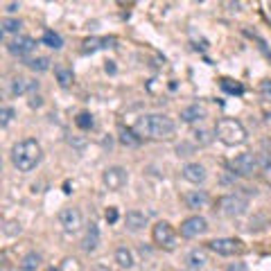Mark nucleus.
<instances>
[{
  "instance_id": "nucleus-1",
  "label": "nucleus",
  "mask_w": 271,
  "mask_h": 271,
  "mask_svg": "<svg viewBox=\"0 0 271 271\" xmlns=\"http://www.w3.org/2000/svg\"><path fill=\"white\" fill-rule=\"evenodd\" d=\"M9 156H12V165L18 172H32V170L39 167L41 159H43V149H41L39 140L23 138L12 147V154Z\"/></svg>"
},
{
  "instance_id": "nucleus-2",
  "label": "nucleus",
  "mask_w": 271,
  "mask_h": 271,
  "mask_svg": "<svg viewBox=\"0 0 271 271\" xmlns=\"http://www.w3.org/2000/svg\"><path fill=\"white\" fill-rule=\"evenodd\" d=\"M174 120L163 115V113H149L143 115L136 125V131L140 133V138H154V140H165L174 133Z\"/></svg>"
},
{
  "instance_id": "nucleus-3",
  "label": "nucleus",
  "mask_w": 271,
  "mask_h": 271,
  "mask_svg": "<svg viewBox=\"0 0 271 271\" xmlns=\"http://www.w3.org/2000/svg\"><path fill=\"white\" fill-rule=\"evenodd\" d=\"M215 136H217L224 145L228 147H235V145H242L246 140V129L242 127V122L235 118H222L215 125Z\"/></svg>"
},
{
  "instance_id": "nucleus-4",
  "label": "nucleus",
  "mask_w": 271,
  "mask_h": 271,
  "mask_svg": "<svg viewBox=\"0 0 271 271\" xmlns=\"http://www.w3.org/2000/svg\"><path fill=\"white\" fill-rule=\"evenodd\" d=\"M217 208L222 215H226V217H242L246 212V208H249V201H246L244 197H239V194H224V197H219L217 201Z\"/></svg>"
},
{
  "instance_id": "nucleus-5",
  "label": "nucleus",
  "mask_w": 271,
  "mask_h": 271,
  "mask_svg": "<svg viewBox=\"0 0 271 271\" xmlns=\"http://www.w3.org/2000/svg\"><path fill=\"white\" fill-rule=\"evenodd\" d=\"M208 249L217 255H224V258H231V255H239L244 251V244L235 238H217L208 242Z\"/></svg>"
},
{
  "instance_id": "nucleus-6",
  "label": "nucleus",
  "mask_w": 271,
  "mask_h": 271,
  "mask_svg": "<svg viewBox=\"0 0 271 271\" xmlns=\"http://www.w3.org/2000/svg\"><path fill=\"white\" fill-rule=\"evenodd\" d=\"M152 238H154V244L160 246V249H167L172 251L176 246V235H174V228L167 222H156L152 228Z\"/></svg>"
},
{
  "instance_id": "nucleus-7",
  "label": "nucleus",
  "mask_w": 271,
  "mask_h": 271,
  "mask_svg": "<svg viewBox=\"0 0 271 271\" xmlns=\"http://www.w3.org/2000/svg\"><path fill=\"white\" fill-rule=\"evenodd\" d=\"M231 167L239 176H253V174L260 170V163H258V154H251V152H244L235 156L231 163Z\"/></svg>"
},
{
  "instance_id": "nucleus-8",
  "label": "nucleus",
  "mask_w": 271,
  "mask_h": 271,
  "mask_svg": "<svg viewBox=\"0 0 271 271\" xmlns=\"http://www.w3.org/2000/svg\"><path fill=\"white\" fill-rule=\"evenodd\" d=\"M179 231H181V238H185V239L199 238V235H204V233L208 231V222H206L201 215H192V217L181 222Z\"/></svg>"
},
{
  "instance_id": "nucleus-9",
  "label": "nucleus",
  "mask_w": 271,
  "mask_h": 271,
  "mask_svg": "<svg viewBox=\"0 0 271 271\" xmlns=\"http://www.w3.org/2000/svg\"><path fill=\"white\" fill-rule=\"evenodd\" d=\"M102 181H104V185L109 190H120V188L127 183V170L120 165L106 167L104 174H102Z\"/></svg>"
},
{
  "instance_id": "nucleus-10",
  "label": "nucleus",
  "mask_w": 271,
  "mask_h": 271,
  "mask_svg": "<svg viewBox=\"0 0 271 271\" xmlns=\"http://www.w3.org/2000/svg\"><path fill=\"white\" fill-rule=\"evenodd\" d=\"M59 224L66 233H77L81 228V212L80 208H64L59 212Z\"/></svg>"
},
{
  "instance_id": "nucleus-11",
  "label": "nucleus",
  "mask_w": 271,
  "mask_h": 271,
  "mask_svg": "<svg viewBox=\"0 0 271 271\" xmlns=\"http://www.w3.org/2000/svg\"><path fill=\"white\" fill-rule=\"evenodd\" d=\"M36 48V41L32 36H16L14 41L7 43V52L14 54V57H27Z\"/></svg>"
},
{
  "instance_id": "nucleus-12",
  "label": "nucleus",
  "mask_w": 271,
  "mask_h": 271,
  "mask_svg": "<svg viewBox=\"0 0 271 271\" xmlns=\"http://www.w3.org/2000/svg\"><path fill=\"white\" fill-rule=\"evenodd\" d=\"M34 91H39V81L36 80H25V77H14L12 86H9V93H12L14 97L25 95V93H34Z\"/></svg>"
},
{
  "instance_id": "nucleus-13",
  "label": "nucleus",
  "mask_w": 271,
  "mask_h": 271,
  "mask_svg": "<svg viewBox=\"0 0 271 271\" xmlns=\"http://www.w3.org/2000/svg\"><path fill=\"white\" fill-rule=\"evenodd\" d=\"M181 174H183L185 181H190V183H204L206 181V167L201 165V163H188V165H183V170H181Z\"/></svg>"
},
{
  "instance_id": "nucleus-14",
  "label": "nucleus",
  "mask_w": 271,
  "mask_h": 271,
  "mask_svg": "<svg viewBox=\"0 0 271 271\" xmlns=\"http://www.w3.org/2000/svg\"><path fill=\"white\" fill-rule=\"evenodd\" d=\"M183 201L190 210H199V208H206V206H208L210 197H208V192L206 190H190V192H185Z\"/></svg>"
},
{
  "instance_id": "nucleus-15",
  "label": "nucleus",
  "mask_w": 271,
  "mask_h": 271,
  "mask_svg": "<svg viewBox=\"0 0 271 271\" xmlns=\"http://www.w3.org/2000/svg\"><path fill=\"white\" fill-rule=\"evenodd\" d=\"M118 140L125 147H140V145H143L140 133L136 131V129H131V127H125V125L118 127Z\"/></svg>"
},
{
  "instance_id": "nucleus-16",
  "label": "nucleus",
  "mask_w": 271,
  "mask_h": 271,
  "mask_svg": "<svg viewBox=\"0 0 271 271\" xmlns=\"http://www.w3.org/2000/svg\"><path fill=\"white\" fill-rule=\"evenodd\" d=\"M125 226H127V231H131V233L143 231L147 226V215L140 210H129L125 215Z\"/></svg>"
},
{
  "instance_id": "nucleus-17",
  "label": "nucleus",
  "mask_w": 271,
  "mask_h": 271,
  "mask_svg": "<svg viewBox=\"0 0 271 271\" xmlns=\"http://www.w3.org/2000/svg\"><path fill=\"white\" fill-rule=\"evenodd\" d=\"M97 246H99V228H97V224H91L86 228L84 239H81V249L86 253H93V251H97Z\"/></svg>"
},
{
  "instance_id": "nucleus-18",
  "label": "nucleus",
  "mask_w": 271,
  "mask_h": 271,
  "mask_svg": "<svg viewBox=\"0 0 271 271\" xmlns=\"http://www.w3.org/2000/svg\"><path fill=\"white\" fill-rule=\"evenodd\" d=\"M113 43H115V39H113V36H109V39L91 36V39L84 41V48H81V52L88 54V52H95V50H99V48H113Z\"/></svg>"
},
{
  "instance_id": "nucleus-19",
  "label": "nucleus",
  "mask_w": 271,
  "mask_h": 271,
  "mask_svg": "<svg viewBox=\"0 0 271 271\" xmlns=\"http://www.w3.org/2000/svg\"><path fill=\"white\" fill-rule=\"evenodd\" d=\"M185 262H188V267H190L192 271H199L204 269L206 262H208V258H206V251H199V249H192L188 255H185Z\"/></svg>"
},
{
  "instance_id": "nucleus-20",
  "label": "nucleus",
  "mask_w": 271,
  "mask_h": 271,
  "mask_svg": "<svg viewBox=\"0 0 271 271\" xmlns=\"http://www.w3.org/2000/svg\"><path fill=\"white\" fill-rule=\"evenodd\" d=\"M204 115H206V111L199 104H190V106H185L183 111H181V120H183V122H188V125H192V122L201 120Z\"/></svg>"
},
{
  "instance_id": "nucleus-21",
  "label": "nucleus",
  "mask_w": 271,
  "mask_h": 271,
  "mask_svg": "<svg viewBox=\"0 0 271 271\" xmlns=\"http://www.w3.org/2000/svg\"><path fill=\"white\" fill-rule=\"evenodd\" d=\"M39 267H41V255L36 251H30L27 255H23L18 271H39Z\"/></svg>"
},
{
  "instance_id": "nucleus-22",
  "label": "nucleus",
  "mask_w": 271,
  "mask_h": 271,
  "mask_svg": "<svg viewBox=\"0 0 271 271\" xmlns=\"http://www.w3.org/2000/svg\"><path fill=\"white\" fill-rule=\"evenodd\" d=\"M54 77H57L61 88H68L73 84V70L68 66H64V64H57V66H54Z\"/></svg>"
},
{
  "instance_id": "nucleus-23",
  "label": "nucleus",
  "mask_w": 271,
  "mask_h": 271,
  "mask_svg": "<svg viewBox=\"0 0 271 271\" xmlns=\"http://www.w3.org/2000/svg\"><path fill=\"white\" fill-rule=\"evenodd\" d=\"M115 262H118L122 269H131V267L136 265L131 249H127V246H120L118 251H115Z\"/></svg>"
},
{
  "instance_id": "nucleus-24",
  "label": "nucleus",
  "mask_w": 271,
  "mask_h": 271,
  "mask_svg": "<svg viewBox=\"0 0 271 271\" xmlns=\"http://www.w3.org/2000/svg\"><path fill=\"white\" fill-rule=\"evenodd\" d=\"M41 41H43V46L52 48V50H61V48H64V39H61V34L59 32H52V30H46Z\"/></svg>"
},
{
  "instance_id": "nucleus-25",
  "label": "nucleus",
  "mask_w": 271,
  "mask_h": 271,
  "mask_svg": "<svg viewBox=\"0 0 271 271\" xmlns=\"http://www.w3.org/2000/svg\"><path fill=\"white\" fill-rule=\"evenodd\" d=\"M219 86H222L224 93H228V95H244V86L235 80H228V77H224V80L219 81Z\"/></svg>"
},
{
  "instance_id": "nucleus-26",
  "label": "nucleus",
  "mask_w": 271,
  "mask_h": 271,
  "mask_svg": "<svg viewBox=\"0 0 271 271\" xmlns=\"http://www.w3.org/2000/svg\"><path fill=\"white\" fill-rule=\"evenodd\" d=\"M75 125L80 127L81 131H91L93 127H95V120H93V115L88 111H81L77 113V118H75Z\"/></svg>"
},
{
  "instance_id": "nucleus-27",
  "label": "nucleus",
  "mask_w": 271,
  "mask_h": 271,
  "mask_svg": "<svg viewBox=\"0 0 271 271\" xmlns=\"http://www.w3.org/2000/svg\"><path fill=\"white\" fill-rule=\"evenodd\" d=\"M27 68L34 70V73H46L50 70V59L48 57H36V59H30L27 61Z\"/></svg>"
},
{
  "instance_id": "nucleus-28",
  "label": "nucleus",
  "mask_w": 271,
  "mask_h": 271,
  "mask_svg": "<svg viewBox=\"0 0 271 271\" xmlns=\"http://www.w3.org/2000/svg\"><path fill=\"white\" fill-rule=\"evenodd\" d=\"M0 27H2V34L18 32V30H20V20H18V18H2Z\"/></svg>"
},
{
  "instance_id": "nucleus-29",
  "label": "nucleus",
  "mask_w": 271,
  "mask_h": 271,
  "mask_svg": "<svg viewBox=\"0 0 271 271\" xmlns=\"http://www.w3.org/2000/svg\"><path fill=\"white\" fill-rule=\"evenodd\" d=\"M194 136V140H197L199 145H208L212 140V136H210V131H206V129H197V131L192 133Z\"/></svg>"
},
{
  "instance_id": "nucleus-30",
  "label": "nucleus",
  "mask_w": 271,
  "mask_h": 271,
  "mask_svg": "<svg viewBox=\"0 0 271 271\" xmlns=\"http://www.w3.org/2000/svg\"><path fill=\"white\" fill-rule=\"evenodd\" d=\"M12 118H14V109L12 106H2V109H0V125L7 127L12 122Z\"/></svg>"
},
{
  "instance_id": "nucleus-31",
  "label": "nucleus",
  "mask_w": 271,
  "mask_h": 271,
  "mask_svg": "<svg viewBox=\"0 0 271 271\" xmlns=\"http://www.w3.org/2000/svg\"><path fill=\"white\" fill-rule=\"evenodd\" d=\"M258 163H260V170H265V172H271V154L260 152V154H258Z\"/></svg>"
},
{
  "instance_id": "nucleus-32",
  "label": "nucleus",
  "mask_w": 271,
  "mask_h": 271,
  "mask_svg": "<svg viewBox=\"0 0 271 271\" xmlns=\"http://www.w3.org/2000/svg\"><path fill=\"white\" fill-rule=\"evenodd\" d=\"M104 217H106V224H115V222H118V217H120V215H118V208H109Z\"/></svg>"
},
{
  "instance_id": "nucleus-33",
  "label": "nucleus",
  "mask_w": 271,
  "mask_h": 271,
  "mask_svg": "<svg viewBox=\"0 0 271 271\" xmlns=\"http://www.w3.org/2000/svg\"><path fill=\"white\" fill-rule=\"evenodd\" d=\"M176 152H179V156H190V154L194 152V147L188 145V143H181V145L176 147Z\"/></svg>"
},
{
  "instance_id": "nucleus-34",
  "label": "nucleus",
  "mask_w": 271,
  "mask_h": 271,
  "mask_svg": "<svg viewBox=\"0 0 271 271\" xmlns=\"http://www.w3.org/2000/svg\"><path fill=\"white\" fill-rule=\"evenodd\" d=\"M260 93H262V97L271 102V81H262L260 84Z\"/></svg>"
},
{
  "instance_id": "nucleus-35",
  "label": "nucleus",
  "mask_w": 271,
  "mask_h": 271,
  "mask_svg": "<svg viewBox=\"0 0 271 271\" xmlns=\"http://www.w3.org/2000/svg\"><path fill=\"white\" fill-rule=\"evenodd\" d=\"M5 233H7V235L20 233V224H16V222H9V224H7V228H5Z\"/></svg>"
},
{
  "instance_id": "nucleus-36",
  "label": "nucleus",
  "mask_w": 271,
  "mask_h": 271,
  "mask_svg": "<svg viewBox=\"0 0 271 271\" xmlns=\"http://www.w3.org/2000/svg\"><path fill=\"white\" fill-rule=\"evenodd\" d=\"M226 271H246V265L244 262H233V265H228Z\"/></svg>"
},
{
  "instance_id": "nucleus-37",
  "label": "nucleus",
  "mask_w": 271,
  "mask_h": 271,
  "mask_svg": "<svg viewBox=\"0 0 271 271\" xmlns=\"http://www.w3.org/2000/svg\"><path fill=\"white\" fill-rule=\"evenodd\" d=\"M18 9H20V2H9V5H7V12H9V14L18 12Z\"/></svg>"
},
{
  "instance_id": "nucleus-38",
  "label": "nucleus",
  "mask_w": 271,
  "mask_h": 271,
  "mask_svg": "<svg viewBox=\"0 0 271 271\" xmlns=\"http://www.w3.org/2000/svg\"><path fill=\"white\" fill-rule=\"evenodd\" d=\"M41 104H43V102H41L39 95H34V97L30 99V106H34V109H36V106H41Z\"/></svg>"
},
{
  "instance_id": "nucleus-39",
  "label": "nucleus",
  "mask_w": 271,
  "mask_h": 271,
  "mask_svg": "<svg viewBox=\"0 0 271 271\" xmlns=\"http://www.w3.org/2000/svg\"><path fill=\"white\" fill-rule=\"evenodd\" d=\"M106 73H115V66H113V61H109V64H106Z\"/></svg>"
},
{
  "instance_id": "nucleus-40",
  "label": "nucleus",
  "mask_w": 271,
  "mask_h": 271,
  "mask_svg": "<svg viewBox=\"0 0 271 271\" xmlns=\"http://www.w3.org/2000/svg\"><path fill=\"white\" fill-rule=\"evenodd\" d=\"M2 271H14V269H9V267H7V265H5V267H2Z\"/></svg>"
},
{
  "instance_id": "nucleus-41",
  "label": "nucleus",
  "mask_w": 271,
  "mask_h": 271,
  "mask_svg": "<svg viewBox=\"0 0 271 271\" xmlns=\"http://www.w3.org/2000/svg\"><path fill=\"white\" fill-rule=\"evenodd\" d=\"M50 271H57V269H50Z\"/></svg>"
}]
</instances>
